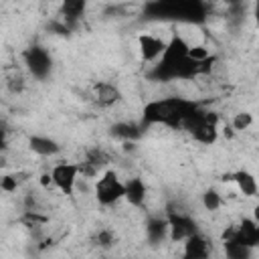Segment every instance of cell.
Returning a JSON list of instances; mask_svg holds the SVG:
<instances>
[{"mask_svg": "<svg viewBox=\"0 0 259 259\" xmlns=\"http://www.w3.org/2000/svg\"><path fill=\"white\" fill-rule=\"evenodd\" d=\"M200 105L192 99H184V97H162V99H154L150 103L144 105L142 111V125H154V123H162L168 125L172 130L182 127V121L194 113Z\"/></svg>", "mask_w": 259, "mask_h": 259, "instance_id": "obj_1", "label": "cell"}, {"mask_svg": "<svg viewBox=\"0 0 259 259\" xmlns=\"http://www.w3.org/2000/svg\"><path fill=\"white\" fill-rule=\"evenodd\" d=\"M154 16L176 18L178 22H202L206 18V8L202 0H156L148 8Z\"/></svg>", "mask_w": 259, "mask_h": 259, "instance_id": "obj_2", "label": "cell"}, {"mask_svg": "<svg viewBox=\"0 0 259 259\" xmlns=\"http://www.w3.org/2000/svg\"><path fill=\"white\" fill-rule=\"evenodd\" d=\"M93 192H95V198L99 204L109 206V204H115L117 200H121L125 196V182H121L113 170H105L95 180Z\"/></svg>", "mask_w": 259, "mask_h": 259, "instance_id": "obj_3", "label": "cell"}, {"mask_svg": "<svg viewBox=\"0 0 259 259\" xmlns=\"http://www.w3.org/2000/svg\"><path fill=\"white\" fill-rule=\"evenodd\" d=\"M166 219H168V225H170V239L172 241H184L186 237L198 233L194 219L190 214H186V210L180 204L170 202L166 206Z\"/></svg>", "mask_w": 259, "mask_h": 259, "instance_id": "obj_4", "label": "cell"}, {"mask_svg": "<svg viewBox=\"0 0 259 259\" xmlns=\"http://www.w3.org/2000/svg\"><path fill=\"white\" fill-rule=\"evenodd\" d=\"M24 65L26 69L30 71L32 77H36L38 81L47 79L51 75V69H53V59L49 55L47 49H42L40 45H32L24 51Z\"/></svg>", "mask_w": 259, "mask_h": 259, "instance_id": "obj_5", "label": "cell"}, {"mask_svg": "<svg viewBox=\"0 0 259 259\" xmlns=\"http://www.w3.org/2000/svg\"><path fill=\"white\" fill-rule=\"evenodd\" d=\"M79 164H71V162H59L53 166L51 176H53V184L67 196L73 194L77 182H79Z\"/></svg>", "mask_w": 259, "mask_h": 259, "instance_id": "obj_6", "label": "cell"}, {"mask_svg": "<svg viewBox=\"0 0 259 259\" xmlns=\"http://www.w3.org/2000/svg\"><path fill=\"white\" fill-rule=\"evenodd\" d=\"M138 45H140V55L144 61H158L164 55L168 42L154 36V34H140Z\"/></svg>", "mask_w": 259, "mask_h": 259, "instance_id": "obj_7", "label": "cell"}, {"mask_svg": "<svg viewBox=\"0 0 259 259\" xmlns=\"http://www.w3.org/2000/svg\"><path fill=\"white\" fill-rule=\"evenodd\" d=\"M235 241H241L249 247H257L259 245V223L251 217V219H243L237 225V233L233 237ZM229 241V239H227Z\"/></svg>", "mask_w": 259, "mask_h": 259, "instance_id": "obj_8", "label": "cell"}, {"mask_svg": "<svg viewBox=\"0 0 259 259\" xmlns=\"http://www.w3.org/2000/svg\"><path fill=\"white\" fill-rule=\"evenodd\" d=\"M95 101L99 105H103V107H111V105L121 101V91H119L117 85L101 81V83L95 85Z\"/></svg>", "mask_w": 259, "mask_h": 259, "instance_id": "obj_9", "label": "cell"}, {"mask_svg": "<svg viewBox=\"0 0 259 259\" xmlns=\"http://www.w3.org/2000/svg\"><path fill=\"white\" fill-rule=\"evenodd\" d=\"M184 257L188 259H204L208 257V241L200 235L194 233L184 239Z\"/></svg>", "mask_w": 259, "mask_h": 259, "instance_id": "obj_10", "label": "cell"}, {"mask_svg": "<svg viewBox=\"0 0 259 259\" xmlns=\"http://www.w3.org/2000/svg\"><path fill=\"white\" fill-rule=\"evenodd\" d=\"M146 196H148V188L144 184L142 178H127L125 182V200L132 204V206H142L146 202Z\"/></svg>", "mask_w": 259, "mask_h": 259, "instance_id": "obj_11", "label": "cell"}, {"mask_svg": "<svg viewBox=\"0 0 259 259\" xmlns=\"http://www.w3.org/2000/svg\"><path fill=\"white\" fill-rule=\"evenodd\" d=\"M28 148L38 156H55L61 152V146L53 138H47V136H30Z\"/></svg>", "mask_w": 259, "mask_h": 259, "instance_id": "obj_12", "label": "cell"}, {"mask_svg": "<svg viewBox=\"0 0 259 259\" xmlns=\"http://www.w3.org/2000/svg\"><path fill=\"white\" fill-rule=\"evenodd\" d=\"M146 235H148V241L150 243H160L166 239V235H170V225H168V219L164 217H156V219H150L146 223Z\"/></svg>", "mask_w": 259, "mask_h": 259, "instance_id": "obj_13", "label": "cell"}, {"mask_svg": "<svg viewBox=\"0 0 259 259\" xmlns=\"http://www.w3.org/2000/svg\"><path fill=\"white\" fill-rule=\"evenodd\" d=\"M204 113H206V111H204ZM190 136H192L198 144L210 146V144H214L217 138H219V125H217V123H208V121L204 119L200 125H196V127L190 132Z\"/></svg>", "mask_w": 259, "mask_h": 259, "instance_id": "obj_14", "label": "cell"}, {"mask_svg": "<svg viewBox=\"0 0 259 259\" xmlns=\"http://www.w3.org/2000/svg\"><path fill=\"white\" fill-rule=\"evenodd\" d=\"M142 123H134V121H117L113 127H111V134L123 142H136L140 136H142Z\"/></svg>", "mask_w": 259, "mask_h": 259, "instance_id": "obj_15", "label": "cell"}, {"mask_svg": "<svg viewBox=\"0 0 259 259\" xmlns=\"http://www.w3.org/2000/svg\"><path fill=\"white\" fill-rule=\"evenodd\" d=\"M233 182L237 184V188L243 196H255L257 194V180L251 172H247V170L233 172Z\"/></svg>", "mask_w": 259, "mask_h": 259, "instance_id": "obj_16", "label": "cell"}, {"mask_svg": "<svg viewBox=\"0 0 259 259\" xmlns=\"http://www.w3.org/2000/svg\"><path fill=\"white\" fill-rule=\"evenodd\" d=\"M87 8V0H61V12L67 18L69 24L77 22Z\"/></svg>", "mask_w": 259, "mask_h": 259, "instance_id": "obj_17", "label": "cell"}, {"mask_svg": "<svg viewBox=\"0 0 259 259\" xmlns=\"http://www.w3.org/2000/svg\"><path fill=\"white\" fill-rule=\"evenodd\" d=\"M223 251L229 259H247L253 255V247H249L241 241H235V239L223 241Z\"/></svg>", "mask_w": 259, "mask_h": 259, "instance_id": "obj_18", "label": "cell"}, {"mask_svg": "<svg viewBox=\"0 0 259 259\" xmlns=\"http://www.w3.org/2000/svg\"><path fill=\"white\" fill-rule=\"evenodd\" d=\"M221 204H223V198H221V194H219L217 190H212V188L204 190V194H202V206H204L208 212L219 210Z\"/></svg>", "mask_w": 259, "mask_h": 259, "instance_id": "obj_19", "label": "cell"}, {"mask_svg": "<svg viewBox=\"0 0 259 259\" xmlns=\"http://www.w3.org/2000/svg\"><path fill=\"white\" fill-rule=\"evenodd\" d=\"M251 125H253V115H251L249 111H239V113L233 117V121H231V127H233L235 132L249 130Z\"/></svg>", "mask_w": 259, "mask_h": 259, "instance_id": "obj_20", "label": "cell"}, {"mask_svg": "<svg viewBox=\"0 0 259 259\" xmlns=\"http://www.w3.org/2000/svg\"><path fill=\"white\" fill-rule=\"evenodd\" d=\"M188 57H192L194 61H204V59H208L210 57V51L200 42V45H192L190 49H188Z\"/></svg>", "mask_w": 259, "mask_h": 259, "instance_id": "obj_21", "label": "cell"}, {"mask_svg": "<svg viewBox=\"0 0 259 259\" xmlns=\"http://www.w3.org/2000/svg\"><path fill=\"white\" fill-rule=\"evenodd\" d=\"M113 243H115V237H113V233L109 229H103V231L97 233V245L99 247L109 249V247H113Z\"/></svg>", "mask_w": 259, "mask_h": 259, "instance_id": "obj_22", "label": "cell"}, {"mask_svg": "<svg viewBox=\"0 0 259 259\" xmlns=\"http://www.w3.org/2000/svg\"><path fill=\"white\" fill-rule=\"evenodd\" d=\"M0 186H2L4 192H16V188H18V178H16V174H14V176H10V174L2 176Z\"/></svg>", "mask_w": 259, "mask_h": 259, "instance_id": "obj_23", "label": "cell"}, {"mask_svg": "<svg viewBox=\"0 0 259 259\" xmlns=\"http://www.w3.org/2000/svg\"><path fill=\"white\" fill-rule=\"evenodd\" d=\"M8 87H10V91L12 93H20L22 91V87H24V81H22V77L16 73L14 77H10L8 79Z\"/></svg>", "mask_w": 259, "mask_h": 259, "instance_id": "obj_24", "label": "cell"}, {"mask_svg": "<svg viewBox=\"0 0 259 259\" xmlns=\"http://www.w3.org/2000/svg\"><path fill=\"white\" fill-rule=\"evenodd\" d=\"M253 16H255V22L259 26V0H255V6H253Z\"/></svg>", "mask_w": 259, "mask_h": 259, "instance_id": "obj_25", "label": "cell"}, {"mask_svg": "<svg viewBox=\"0 0 259 259\" xmlns=\"http://www.w3.org/2000/svg\"><path fill=\"white\" fill-rule=\"evenodd\" d=\"M223 2L227 4V8H229V6H237V4H243L241 0H223Z\"/></svg>", "mask_w": 259, "mask_h": 259, "instance_id": "obj_26", "label": "cell"}, {"mask_svg": "<svg viewBox=\"0 0 259 259\" xmlns=\"http://www.w3.org/2000/svg\"><path fill=\"white\" fill-rule=\"evenodd\" d=\"M253 219L259 223V204H255V206H253Z\"/></svg>", "mask_w": 259, "mask_h": 259, "instance_id": "obj_27", "label": "cell"}]
</instances>
